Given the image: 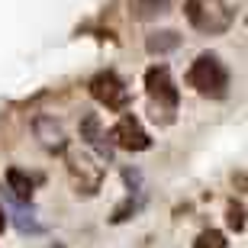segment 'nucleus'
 Returning <instances> with one entry per match:
<instances>
[{
	"instance_id": "nucleus-5",
	"label": "nucleus",
	"mask_w": 248,
	"mask_h": 248,
	"mask_svg": "<svg viewBox=\"0 0 248 248\" xmlns=\"http://www.w3.org/2000/svg\"><path fill=\"white\" fill-rule=\"evenodd\" d=\"M68 171H71L78 193H97L103 181V168L93 165L87 155H68Z\"/></svg>"
},
{
	"instance_id": "nucleus-14",
	"label": "nucleus",
	"mask_w": 248,
	"mask_h": 248,
	"mask_svg": "<svg viewBox=\"0 0 248 248\" xmlns=\"http://www.w3.org/2000/svg\"><path fill=\"white\" fill-rule=\"evenodd\" d=\"M7 229V216H3V210H0V232Z\"/></svg>"
},
{
	"instance_id": "nucleus-2",
	"label": "nucleus",
	"mask_w": 248,
	"mask_h": 248,
	"mask_svg": "<svg viewBox=\"0 0 248 248\" xmlns=\"http://www.w3.org/2000/svg\"><path fill=\"white\" fill-rule=\"evenodd\" d=\"M91 97L97 103H103L107 110H126V103H129L126 84H123L113 71L93 74V78H91Z\"/></svg>"
},
{
	"instance_id": "nucleus-3",
	"label": "nucleus",
	"mask_w": 248,
	"mask_h": 248,
	"mask_svg": "<svg viewBox=\"0 0 248 248\" xmlns=\"http://www.w3.org/2000/svg\"><path fill=\"white\" fill-rule=\"evenodd\" d=\"M145 91H148V97H152L158 107H165V110H174L177 100H181L174 81H171V71H168L165 64H155V68L145 71Z\"/></svg>"
},
{
	"instance_id": "nucleus-8",
	"label": "nucleus",
	"mask_w": 248,
	"mask_h": 248,
	"mask_svg": "<svg viewBox=\"0 0 248 248\" xmlns=\"http://www.w3.org/2000/svg\"><path fill=\"white\" fill-rule=\"evenodd\" d=\"M7 187L13 190L16 200H29L32 197V177L26 171H19V168H10L7 171Z\"/></svg>"
},
{
	"instance_id": "nucleus-6",
	"label": "nucleus",
	"mask_w": 248,
	"mask_h": 248,
	"mask_svg": "<svg viewBox=\"0 0 248 248\" xmlns=\"http://www.w3.org/2000/svg\"><path fill=\"white\" fill-rule=\"evenodd\" d=\"M32 129H36V139H39V142H42V145L48 148V152H64V148H68L64 129L58 126V123L52 120V116H36Z\"/></svg>"
},
{
	"instance_id": "nucleus-15",
	"label": "nucleus",
	"mask_w": 248,
	"mask_h": 248,
	"mask_svg": "<svg viewBox=\"0 0 248 248\" xmlns=\"http://www.w3.org/2000/svg\"><path fill=\"white\" fill-rule=\"evenodd\" d=\"M48 248H64V245H58V242H55V245H48Z\"/></svg>"
},
{
	"instance_id": "nucleus-12",
	"label": "nucleus",
	"mask_w": 248,
	"mask_h": 248,
	"mask_svg": "<svg viewBox=\"0 0 248 248\" xmlns=\"http://www.w3.org/2000/svg\"><path fill=\"white\" fill-rule=\"evenodd\" d=\"M226 222H229V229H235V232L245 229V210H242L239 203H232V206H229V213H226Z\"/></svg>"
},
{
	"instance_id": "nucleus-4",
	"label": "nucleus",
	"mask_w": 248,
	"mask_h": 248,
	"mask_svg": "<svg viewBox=\"0 0 248 248\" xmlns=\"http://www.w3.org/2000/svg\"><path fill=\"white\" fill-rule=\"evenodd\" d=\"M110 139L120 148H126V152H145V148H152V136L142 129V123H139L136 116H123V120L113 126Z\"/></svg>"
},
{
	"instance_id": "nucleus-11",
	"label": "nucleus",
	"mask_w": 248,
	"mask_h": 248,
	"mask_svg": "<svg viewBox=\"0 0 248 248\" xmlns=\"http://www.w3.org/2000/svg\"><path fill=\"white\" fill-rule=\"evenodd\" d=\"M193 248H226V235L216 229H206L197 235V242H193Z\"/></svg>"
},
{
	"instance_id": "nucleus-7",
	"label": "nucleus",
	"mask_w": 248,
	"mask_h": 248,
	"mask_svg": "<svg viewBox=\"0 0 248 248\" xmlns=\"http://www.w3.org/2000/svg\"><path fill=\"white\" fill-rule=\"evenodd\" d=\"M181 46V36H177L174 29H161V32H152L145 39V48L152 55H165V52H174Z\"/></svg>"
},
{
	"instance_id": "nucleus-9",
	"label": "nucleus",
	"mask_w": 248,
	"mask_h": 248,
	"mask_svg": "<svg viewBox=\"0 0 248 248\" xmlns=\"http://www.w3.org/2000/svg\"><path fill=\"white\" fill-rule=\"evenodd\" d=\"M171 0H129V7H132V16L136 19H152V16H161L168 10Z\"/></svg>"
},
{
	"instance_id": "nucleus-13",
	"label": "nucleus",
	"mask_w": 248,
	"mask_h": 248,
	"mask_svg": "<svg viewBox=\"0 0 248 248\" xmlns=\"http://www.w3.org/2000/svg\"><path fill=\"white\" fill-rule=\"evenodd\" d=\"M132 210H136V200L129 197V200H123L120 206L113 210V216H110V219H113V222H126V219H129V213H132Z\"/></svg>"
},
{
	"instance_id": "nucleus-1",
	"label": "nucleus",
	"mask_w": 248,
	"mask_h": 248,
	"mask_svg": "<svg viewBox=\"0 0 248 248\" xmlns=\"http://www.w3.org/2000/svg\"><path fill=\"white\" fill-rule=\"evenodd\" d=\"M187 84L203 97H226L229 93V71L216 55L203 52L197 62L187 68Z\"/></svg>"
},
{
	"instance_id": "nucleus-10",
	"label": "nucleus",
	"mask_w": 248,
	"mask_h": 248,
	"mask_svg": "<svg viewBox=\"0 0 248 248\" xmlns=\"http://www.w3.org/2000/svg\"><path fill=\"white\" fill-rule=\"evenodd\" d=\"M81 139H84V145H91V148H100V120L93 116V113H87L81 120Z\"/></svg>"
}]
</instances>
